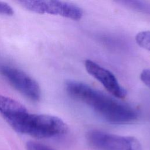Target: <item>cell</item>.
<instances>
[{"label":"cell","instance_id":"6da1fadb","mask_svg":"<svg viewBox=\"0 0 150 150\" xmlns=\"http://www.w3.org/2000/svg\"><path fill=\"white\" fill-rule=\"evenodd\" d=\"M68 94L91 108L105 121L112 124H125L138 118V112L132 107L122 103L83 83L67 81Z\"/></svg>","mask_w":150,"mask_h":150},{"label":"cell","instance_id":"7a4b0ae2","mask_svg":"<svg viewBox=\"0 0 150 150\" xmlns=\"http://www.w3.org/2000/svg\"><path fill=\"white\" fill-rule=\"evenodd\" d=\"M67 129V124L57 117L29 113L16 132L38 138H49L63 135Z\"/></svg>","mask_w":150,"mask_h":150},{"label":"cell","instance_id":"3957f363","mask_svg":"<svg viewBox=\"0 0 150 150\" xmlns=\"http://www.w3.org/2000/svg\"><path fill=\"white\" fill-rule=\"evenodd\" d=\"M87 138L90 145L98 150H142L139 141L133 137L92 130Z\"/></svg>","mask_w":150,"mask_h":150},{"label":"cell","instance_id":"277c9868","mask_svg":"<svg viewBox=\"0 0 150 150\" xmlns=\"http://www.w3.org/2000/svg\"><path fill=\"white\" fill-rule=\"evenodd\" d=\"M22 6L38 13H48L60 15L72 20H80L83 16V11L78 6L60 1H19Z\"/></svg>","mask_w":150,"mask_h":150},{"label":"cell","instance_id":"5b68a950","mask_svg":"<svg viewBox=\"0 0 150 150\" xmlns=\"http://www.w3.org/2000/svg\"><path fill=\"white\" fill-rule=\"evenodd\" d=\"M0 73L14 88L29 99L37 101L40 98L39 84L23 70L9 65L1 64Z\"/></svg>","mask_w":150,"mask_h":150},{"label":"cell","instance_id":"8992f818","mask_svg":"<svg viewBox=\"0 0 150 150\" xmlns=\"http://www.w3.org/2000/svg\"><path fill=\"white\" fill-rule=\"evenodd\" d=\"M84 66L87 73L101 83L113 96L118 98H124L127 96V90L121 86L111 71L91 60H86Z\"/></svg>","mask_w":150,"mask_h":150},{"label":"cell","instance_id":"52a82bcc","mask_svg":"<svg viewBox=\"0 0 150 150\" xmlns=\"http://www.w3.org/2000/svg\"><path fill=\"white\" fill-rule=\"evenodd\" d=\"M29 113L18 101L0 94V114L15 131Z\"/></svg>","mask_w":150,"mask_h":150},{"label":"cell","instance_id":"ba28073f","mask_svg":"<svg viewBox=\"0 0 150 150\" xmlns=\"http://www.w3.org/2000/svg\"><path fill=\"white\" fill-rule=\"evenodd\" d=\"M119 2L129 8L150 14V5L145 2L139 1H122Z\"/></svg>","mask_w":150,"mask_h":150},{"label":"cell","instance_id":"9c48e42d","mask_svg":"<svg viewBox=\"0 0 150 150\" xmlns=\"http://www.w3.org/2000/svg\"><path fill=\"white\" fill-rule=\"evenodd\" d=\"M135 40L139 46L150 51V30L138 33L135 36Z\"/></svg>","mask_w":150,"mask_h":150},{"label":"cell","instance_id":"30bf717a","mask_svg":"<svg viewBox=\"0 0 150 150\" xmlns=\"http://www.w3.org/2000/svg\"><path fill=\"white\" fill-rule=\"evenodd\" d=\"M26 150H55L47 145L34 141H29L26 145Z\"/></svg>","mask_w":150,"mask_h":150},{"label":"cell","instance_id":"8fae6325","mask_svg":"<svg viewBox=\"0 0 150 150\" xmlns=\"http://www.w3.org/2000/svg\"><path fill=\"white\" fill-rule=\"evenodd\" d=\"M14 11L13 8L7 3L0 1V14L7 16L13 15Z\"/></svg>","mask_w":150,"mask_h":150},{"label":"cell","instance_id":"7c38bea8","mask_svg":"<svg viewBox=\"0 0 150 150\" xmlns=\"http://www.w3.org/2000/svg\"><path fill=\"white\" fill-rule=\"evenodd\" d=\"M141 81L149 88H150V69H144L140 74Z\"/></svg>","mask_w":150,"mask_h":150}]
</instances>
